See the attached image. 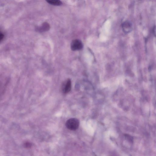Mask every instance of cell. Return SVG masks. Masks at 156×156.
Instances as JSON below:
<instances>
[{"mask_svg": "<svg viewBox=\"0 0 156 156\" xmlns=\"http://www.w3.org/2000/svg\"><path fill=\"white\" fill-rule=\"evenodd\" d=\"M32 146V144L29 143H27L25 144V146L27 148H30Z\"/></svg>", "mask_w": 156, "mask_h": 156, "instance_id": "cell-9", "label": "cell"}, {"mask_svg": "<svg viewBox=\"0 0 156 156\" xmlns=\"http://www.w3.org/2000/svg\"><path fill=\"white\" fill-rule=\"evenodd\" d=\"M4 37V34L1 33L0 32V42L2 41Z\"/></svg>", "mask_w": 156, "mask_h": 156, "instance_id": "cell-8", "label": "cell"}, {"mask_svg": "<svg viewBox=\"0 0 156 156\" xmlns=\"http://www.w3.org/2000/svg\"><path fill=\"white\" fill-rule=\"evenodd\" d=\"M47 2L50 4L54 6H60L62 4V2L59 0H51L47 1Z\"/></svg>", "mask_w": 156, "mask_h": 156, "instance_id": "cell-7", "label": "cell"}, {"mask_svg": "<svg viewBox=\"0 0 156 156\" xmlns=\"http://www.w3.org/2000/svg\"><path fill=\"white\" fill-rule=\"evenodd\" d=\"M123 31L125 33H130L132 30V24L128 21H125L122 24Z\"/></svg>", "mask_w": 156, "mask_h": 156, "instance_id": "cell-5", "label": "cell"}, {"mask_svg": "<svg viewBox=\"0 0 156 156\" xmlns=\"http://www.w3.org/2000/svg\"><path fill=\"white\" fill-rule=\"evenodd\" d=\"M83 47L82 41L79 39L73 40L71 44V48L73 51L80 50L83 48Z\"/></svg>", "mask_w": 156, "mask_h": 156, "instance_id": "cell-4", "label": "cell"}, {"mask_svg": "<svg viewBox=\"0 0 156 156\" xmlns=\"http://www.w3.org/2000/svg\"><path fill=\"white\" fill-rule=\"evenodd\" d=\"M79 120L75 118H70L68 120L66 123L67 128L69 130L75 131L77 129L79 126Z\"/></svg>", "mask_w": 156, "mask_h": 156, "instance_id": "cell-2", "label": "cell"}, {"mask_svg": "<svg viewBox=\"0 0 156 156\" xmlns=\"http://www.w3.org/2000/svg\"><path fill=\"white\" fill-rule=\"evenodd\" d=\"M49 24L47 22L44 23L41 26L38 27L37 30L39 32H45L48 31L50 29Z\"/></svg>", "mask_w": 156, "mask_h": 156, "instance_id": "cell-6", "label": "cell"}, {"mask_svg": "<svg viewBox=\"0 0 156 156\" xmlns=\"http://www.w3.org/2000/svg\"><path fill=\"white\" fill-rule=\"evenodd\" d=\"M10 80L8 76L0 73V98L5 94Z\"/></svg>", "mask_w": 156, "mask_h": 156, "instance_id": "cell-1", "label": "cell"}, {"mask_svg": "<svg viewBox=\"0 0 156 156\" xmlns=\"http://www.w3.org/2000/svg\"><path fill=\"white\" fill-rule=\"evenodd\" d=\"M71 89V81L69 79H67L62 84V92L64 94H67L70 91Z\"/></svg>", "mask_w": 156, "mask_h": 156, "instance_id": "cell-3", "label": "cell"}]
</instances>
